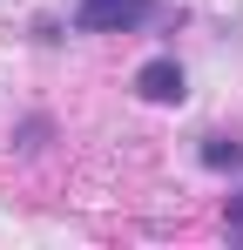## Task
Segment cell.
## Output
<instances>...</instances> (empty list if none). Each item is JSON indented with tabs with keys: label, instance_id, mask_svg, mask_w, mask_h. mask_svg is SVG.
Returning a JSON list of instances; mask_svg holds the SVG:
<instances>
[{
	"label": "cell",
	"instance_id": "obj_1",
	"mask_svg": "<svg viewBox=\"0 0 243 250\" xmlns=\"http://www.w3.org/2000/svg\"><path fill=\"white\" fill-rule=\"evenodd\" d=\"M149 14H156V0H81L75 27L81 34H135Z\"/></svg>",
	"mask_w": 243,
	"mask_h": 250
},
{
	"label": "cell",
	"instance_id": "obj_2",
	"mask_svg": "<svg viewBox=\"0 0 243 250\" xmlns=\"http://www.w3.org/2000/svg\"><path fill=\"white\" fill-rule=\"evenodd\" d=\"M135 95L142 102H182V61L176 54H156L135 68Z\"/></svg>",
	"mask_w": 243,
	"mask_h": 250
},
{
	"label": "cell",
	"instance_id": "obj_3",
	"mask_svg": "<svg viewBox=\"0 0 243 250\" xmlns=\"http://www.w3.org/2000/svg\"><path fill=\"white\" fill-rule=\"evenodd\" d=\"M202 169H243V142H230V135H202Z\"/></svg>",
	"mask_w": 243,
	"mask_h": 250
},
{
	"label": "cell",
	"instance_id": "obj_4",
	"mask_svg": "<svg viewBox=\"0 0 243 250\" xmlns=\"http://www.w3.org/2000/svg\"><path fill=\"white\" fill-rule=\"evenodd\" d=\"M47 115H27V122H20V135H14V142H20V149H40V142H47Z\"/></svg>",
	"mask_w": 243,
	"mask_h": 250
},
{
	"label": "cell",
	"instance_id": "obj_5",
	"mask_svg": "<svg viewBox=\"0 0 243 250\" xmlns=\"http://www.w3.org/2000/svg\"><path fill=\"white\" fill-rule=\"evenodd\" d=\"M230 237L243 244V196H230Z\"/></svg>",
	"mask_w": 243,
	"mask_h": 250
}]
</instances>
